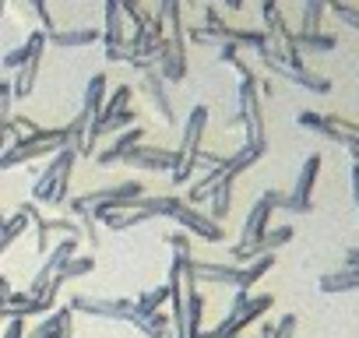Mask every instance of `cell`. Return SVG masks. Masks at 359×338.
<instances>
[{
    "mask_svg": "<svg viewBox=\"0 0 359 338\" xmlns=\"http://www.w3.org/2000/svg\"><path fill=\"white\" fill-rule=\"evenodd\" d=\"M67 144H71L67 127H39L36 134H18L4 151H0V169H15L22 162H36V158L57 155Z\"/></svg>",
    "mask_w": 359,
    "mask_h": 338,
    "instance_id": "6da1fadb",
    "label": "cell"
},
{
    "mask_svg": "<svg viewBox=\"0 0 359 338\" xmlns=\"http://www.w3.org/2000/svg\"><path fill=\"white\" fill-rule=\"evenodd\" d=\"M144 208L151 215H165V219L180 222V226H184V233H194V236H201L208 243H222V236H226L219 222H212L205 212L191 208L184 198H144Z\"/></svg>",
    "mask_w": 359,
    "mask_h": 338,
    "instance_id": "7a4b0ae2",
    "label": "cell"
},
{
    "mask_svg": "<svg viewBox=\"0 0 359 338\" xmlns=\"http://www.w3.org/2000/svg\"><path fill=\"white\" fill-rule=\"evenodd\" d=\"M240 113L233 116V123H243L247 130V141L243 144H257V148H268V130H264V113H261V92H257V78H240Z\"/></svg>",
    "mask_w": 359,
    "mask_h": 338,
    "instance_id": "3957f363",
    "label": "cell"
},
{
    "mask_svg": "<svg viewBox=\"0 0 359 338\" xmlns=\"http://www.w3.org/2000/svg\"><path fill=\"white\" fill-rule=\"evenodd\" d=\"M320 155L313 151V155H306V162L299 165V177H296V187H292V194H282V191H271V201H275V208H282V212H292V215H310L313 212V184H317V173H320Z\"/></svg>",
    "mask_w": 359,
    "mask_h": 338,
    "instance_id": "277c9868",
    "label": "cell"
},
{
    "mask_svg": "<svg viewBox=\"0 0 359 338\" xmlns=\"http://www.w3.org/2000/svg\"><path fill=\"white\" fill-rule=\"evenodd\" d=\"M102 102H106V74H92V81L85 85V95H81V113H74V120L67 123V134H71V148L74 151H81L92 120L102 113Z\"/></svg>",
    "mask_w": 359,
    "mask_h": 338,
    "instance_id": "5b68a950",
    "label": "cell"
},
{
    "mask_svg": "<svg viewBox=\"0 0 359 338\" xmlns=\"http://www.w3.org/2000/svg\"><path fill=\"white\" fill-rule=\"evenodd\" d=\"M25 46H29V60L15 71V81H11L15 99H25V95H32V92H36L39 67H43V50H46V32H29Z\"/></svg>",
    "mask_w": 359,
    "mask_h": 338,
    "instance_id": "8992f818",
    "label": "cell"
},
{
    "mask_svg": "<svg viewBox=\"0 0 359 338\" xmlns=\"http://www.w3.org/2000/svg\"><path fill=\"white\" fill-rule=\"evenodd\" d=\"M292 236H296L292 226H275V229H268L264 236H257V240H250V243H236V247L229 250V254H233V264L243 268V264H250V261H257V257H264V254H275V250L285 247Z\"/></svg>",
    "mask_w": 359,
    "mask_h": 338,
    "instance_id": "52a82bcc",
    "label": "cell"
},
{
    "mask_svg": "<svg viewBox=\"0 0 359 338\" xmlns=\"http://www.w3.org/2000/svg\"><path fill=\"white\" fill-rule=\"evenodd\" d=\"M71 310H81L88 317H106V320H123L130 324L134 320V299H106V296H71L67 303Z\"/></svg>",
    "mask_w": 359,
    "mask_h": 338,
    "instance_id": "ba28073f",
    "label": "cell"
},
{
    "mask_svg": "<svg viewBox=\"0 0 359 338\" xmlns=\"http://www.w3.org/2000/svg\"><path fill=\"white\" fill-rule=\"evenodd\" d=\"M74 162H78V151L67 144V148H60L57 155H53V162H46V169L39 173V180L32 184V205H46L50 201V191L57 187V180L64 177V173H74Z\"/></svg>",
    "mask_w": 359,
    "mask_h": 338,
    "instance_id": "9c48e42d",
    "label": "cell"
},
{
    "mask_svg": "<svg viewBox=\"0 0 359 338\" xmlns=\"http://www.w3.org/2000/svg\"><path fill=\"white\" fill-rule=\"evenodd\" d=\"M155 71L162 74L165 85L187 78V36H165V43L155 57Z\"/></svg>",
    "mask_w": 359,
    "mask_h": 338,
    "instance_id": "30bf717a",
    "label": "cell"
},
{
    "mask_svg": "<svg viewBox=\"0 0 359 338\" xmlns=\"http://www.w3.org/2000/svg\"><path fill=\"white\" fill-rule=\"evenodd\" d=\"M123 165H134V169H151V173H172L176 169V151L172 148H155V144H134L130 151H123V158H120Z\"/></svg>",
    "mask_w": 359,
    "mask_h": 338,
    "instance_id": "8fae6325",
    "label": "cell"
},
{
    "mask_svg": "<svg viewBox=\"0 0 359 338\" xmlns=\"http://www.w3.org/2000/svg\"><path fill=\"white\" fill-rule=\"evenodd\" d=\"M271 215H275V201H271V191H264V194L254 201V208L247 212V222H243V229H240V243H250V240L264 236V233L271 229Z\"/></svg>",
    "mask_w": 359,
    "mask_h": 338,
    "instance_id": "7c38bea8",
    "label": "cell"
},
{
    "mask_svg": "<svg viewBox=\"0 0 359 338\" xmlns=\"http://www.w3.org/2000/svg\"><path fill=\"white\" fill-rule=\"evenodd\" d=\"M123 11L116 0H106L102 4V43L106 50H127V29H123Z\"/></svg>",
    "mask_w": 359,
    "mask_h": 338,
    "instance_id": "4fadbf2b",
    "label": "cell"
},
{
    "mask_svg": "<svg viewBox=\"0 0 359 338\" xmlns=\"http://www.w3.org/2000/svg\"><path fill=\"white\" fill-rule=\"evenodd\" d=\"M187 271H191L198 282H215V285H236V282H240V268H236V264H215V261H198V257H191V261H187Z\"/></svg>",
    "mask_w": 359,
    "mask_h": 338,
    "instance_id": "5bb4252c",
    "label": "cell"
},
{
    "mask_svg": "<svg viewBox=\"0 0 359 338\" xmlns=\"http://www.w3.org/2000/svg\"><path fill=\"white\" fill-rule=\"evenodd\" d=\"M205 127H208V106H194L187 123H184V137H180V151L176 158H184V155H194L205 141Z\"/></svg>",
    "mask_w": 359,
    "mask_h": 338,
    "instance_id": "9a60e30c",
    "label": "cell"
},
{
    "mask_svg": "<svg viewBox=\"0 0 359 338\" xmlns=\"http://www.w3.org/2000/svg\"><path fill=\"white\" fill-rule=\"evenodd\" d=\"M141 92L151 99V106H155V113L165 120V123H172V102H169V92H165V81H162V74L151 67V71H144V78H141Z\"/></svg>",
    "mask_w": 359,
    "mask_h": 338,
    "instance_id": "2e32d148",
    "label": "cell"
},
{
    "mask_svg": "<svg viewBox=\"0 0 359 338\" xmlns=\"http://www.w3.org/2000/svg\"><path fill=\"white\" fill-rule=\"evenodd\" d=\"M141 141H144V127H127V130L116 134V141H113L109 148L95 151V162H99V165H113V162L123 158V151H130V148L141 144Z\"/></svg>",
    "mask_w": 359,
    "mask_h": 338,
    "instance_id": "e0dca14e",
    "label": "cell"
},
{
    "mask_svg": "<svg viewBox=\"0 0 359 338\" xmlns=\"http://www.w3.org/2000/svg\"><path fill=\"white\" fill-rule=\"evenodd\" d=\"M233 184L236 180H229V177H222L212 191H208V219L212 222H226V215H229V208H233Z\"/></svg>",
    "mask_w": 359,
    "mask_h": 338,
    "instance_id": "ac0fdd59",
    "label": "cell"
},
{
    "mask_svg": "<svg viewBox=\"0 0 359 338\" xmlns=\"http://www.w3.org/2000/svg\"><path fill=\"white\" fill-rule=\"evenodd\" d=\"M99 39H102V32H99V29H57V32H50V36H46V43H53L57 50L92 46V43H99Z\"/></svg>",
    "mask_w": 359,
    "mask_h": 338,
    "instance_id": "d6986e66",
    "label": "cell"
},
{
    "mask_svg": "<svg viewBox=\"0 0 359 338\" xmlns=\"http://www.w3.org/2000/svg\"><path fill=\"white\" fill-rule=\"evenodd\" d=\"M296 123H299L303 130H313V134H320V137H327V141H334V144H345V137L338 134V127L331 123V116H327V113H313V109H299V113H296Z\"/></svg>",
    "mask_w": 359,
    "mask_h": 338,
    "instance_id": "ffe728a7",
    "label": "cell"
},
{
    "mask_svg": "<svg viewBox=\"0 0 359 338\" xmlns=\"http://www.w3.org/2000/svg\"><path fill=\"white\" fill-rule=\"evenodd\" d=\"M264 151H268V148H257V144H240V151L226 155V162H222L226 177H229V180H236L240 173H247L250 165H257V162H261V155H264Z\"/></svg>",
    "mask_w": 359,
    "mask_h": 338,
    "instance_id": "44dd1931",
    "label": "cell"
},
{
    "mask_svg": "<svg viewBox=\"0 0 359 338\" xmlns=\"http://www.w3.org/2000/svg\"><path fill=\"white\" fill-rule=\"evenodd\" d=\"M155 215L151 212H144V208H130V212H106V215H99V222L109 229V233H127V229H134V226H141V222H151Z\"/></svg>",
    "mask_w": 359,
    "mask_h": 338,
    "instance_id": "7402d4cb",
    "label": "cell"
},
{
    "mask_svg": "<svg viewBox=\"0 0 359 338\" xmlns=\"http://www.w3.org/2000/svg\"><path fill=\"white\" fill-rule=\"evenodd\" d=\"M67 208H71V215L78 219V229H81V240L88 243V247H99L102 243V233H99V222H95V215L81 205V198H71L67 201Z\"/></svg>",
    "mask_w": 359,
    "mask_h": 338,
    "instance_id": "603a6c76",
    "label": "cell"
},
{
    "mask_svg": "<svg viewBox=\"0 0 359 338\" xmlns=\"http://www.w3.org/2000/svg\"><path fill=\"white\" fill-rule=\"evenodd\" d=\"M292 46H296L299 57L303 53H331L338 46V39L327 36V32H292Z\"/></svg>",
    "mask_w": 359,
    "mask_h": 338,
    "instance_id": "cb8c5ba5",
    "label": "cell"
},
{
    "mask_svg": "<svg viewBox=\"0 0 359 338\" xmlns=\"http://www.w3.org/2000/svg\"><path fill=\"white\" fill-rule=\"evenodd\" d=\"M320 292H355L359 289V268H341V271H327L320 275Z\"/></svg>",
    "mask_w": 359,
    "mask_h": 338,
    "instance_id": "d4e9b609",
    "label": "cell"
},
{
    "mask_svg": "<svg viewBox=\"0 0 359 338\" xmlns=\"http://www.w3.org/2000/svg\"><path fill=\"white\" fill-rule=\"evenodd\" d=\"M162 303H169V289H165V285H155V289L141 292V296L134 299V320H137V317H151V313H158ZM134 320H130V324H134Z\"/></svg>",
    "mask_w": 359,
    "mask_h": 338,
    "instance_id": "484cf974",
    "label": "cell"
},
{
    "mask_svg": "<svg viewBox=\"0 0 359 338\" xmlns=\"http://www.w3.org/2000/svg\"><path fill=\"white\" fill-rule=\"evenodd\" d=\"M25 229H29V215H25L22 208H18L11 219H4V226H0V257H4V254L18 243V236H22Z\"/></svg>",
    "mask_w": 359,
    "mask_h": 338,
    "instance_id": "4316f807",
    "label": "cell"
},
{
    "mask_svg": "<svg viewBox=\"0 0 359 338\" xmlns=\"http://www.w3.org/2000/svg\"><path fill=\"white\" fill-rule=\"evenodd\" d=\"M271 268H275V254H264V257H257V261L243 264V268H240V282H236V289L250 292V285H254V282H261Z\"/></svg>",
    "mask_w": 359,
    "mask_h": 338,
    "instance_id": "83f0119b",
    "label": "cell"
},
{
    "mask_svg": "<svg viewBox=\"0 0 359 338\" xmlns=\"http://www.w3.org/2000/svg\"><path fill=\"white\" fill-rule=\"evenodd\" d=\"M275 306V296H268V292H261V296H250L247 303H243V310H240V331L243 327H250L254 320H261L268 310Z\"/></svg>",
    "mask_w": 359,
    "mask_h": 338,
    "instance_id": "f1b7e54d",
    "label": "cell"
},
{
    "mask_svg": "<svg viewBox=\"0 0 359 338\" xmlns=\"http://www.w3.org/2000/svg\"><path fill=\"white\" fill-rule=\"evenodd\" d=\"M134 327H137L144 338H169V331H172V324H169V317H165L162 310L151 313V317H137Z\"/></svg>",
    "mask_w": 359,
    "mask_h": 338,
    "instance_id": "f546056e",
    "label": "cell"
},
{
    "mask_svg": "<svg viewBox=\"0 0 359 338\" xmlns=\"http://www.w3.org/2000/svg\"><path fill=\"white\" fill-rule=\"evenodd\" d=\"M88 271H95V257L92 254H74L64 268H60V282H74V278H81V275H88Z\"/></svg>",
    "mask_w": 359,
    "mask_h": 338,
    "instance_id": "4dcf8cb0",
    "label": "cell"
},
{
    "mask_svg": "<svg viewBox=\"0 0 359 338\" xmlns=\"http://www.w3.org/2000/svg\"><path fill=\"white\" fill-rule=\"evenodd\" d=\"M324 11H327V0H306V4H303V29L299 32H320Z\"/></svg>",
    "mask_w": 359,
    "mask_h": 338,
    "instance_id": "1f68e13d",
    "label": "cell"
},
{
    "mask_svg": "<svg viewBox=\"0 0 359 338\" xmlns=\"http://www.w3.org/2000/svg\"><path fill=\"white\" fill-rule=\"evenodd\" d=\"M130 99H134V88H130V85L113 88V92L106 95V102H102V113H99V116H113V113L127 109V106H130Z\"/></svg>",
    "mask_w": 359,
    "mask_h": 338,
    "instance_id": "d6a6232c",
    "label": "cell"
},
{
    "mask_svg": "<svg viewBox=\"0 0 359 338\" xmlns=\"http://www.w3.org/2000/svg\"><path fill=\"white\" fill-rule=\"evenodd\" d=\"M327 11H331L338 22H345L348 29L359 32V8H348V4H341V0H327Z\"/></svg>",
    "mask_w": 359,
    "mask_h": 338,
    "instance_id": "836d02e7",
    "label": "cell"
},
{
    "mask_svg": "<svg viewBox=\"0 0 359 338\" xmlns=\"http://www.w3.org/2000/svg\"><path fill=\"white\" fill-rule=\"evenodd\" d=\"M116 4H120L123 18H127V22H134L137 29H144V25L151 22V15H144V8L137 4V0H116Z\"/></svg>",
    "mask_w": 359,
    "mask_h": 338,
    "instance_id": "e575fe53",
    "label": "cell"
},
{
    "mask_svg": "<svg viewBox=\"0 0 359 338\" xmlns=\"http://www.w3.org/2000/svg\"><path fill=\"white\" fill-rule=\"evenodd\" d=\"M25 317H8L4 327H0V338H25Z\"/></svg>",
    "mask_w": 359,
    "mask_h": 338,
    "instance_id": "d590c367",
    "label": "cell"
},
{
    "mask_svg": "<svg viewBox=\"0 0 359 338\" xmlns=\"http://www.w3.org/2000/svg\"><path fill=\"white\" fill-rule=\"evenodd\" d=\"M11 102H15L11 81H0V123H4V120H11Z\"/></svg>",
    "mask_w": 359,
    "mask_h": 338,
    "instance_id": "8d00e7d4",
    "label": "cell"
},
{
    "mask_svg": "<svg viewBox=\"0 0 359 338\" xmlns=\"http://www.w3.org/2000/svg\"><path fill=\"white\" fill-rule=\"evenodd\" d=\"M296 313H282V320L275 324V338H292L296 334Z\"/></svg>",
    "mask_w": 359,
    "mask_h": 338,
    "instance_id": "74e56055",
    "label": "cell"
},
{
    "mask_svg": "<svg viewBox=\"0 0 359 338\" xmlns=\"http://www.w3.org/2000/svg\"><path fill=\"white\" fill-rule=\"evenodd\" d=\"M25 60H29V46H15V50L4 57V67H8V71H18Z\"/></svg>",
    "mask_w": 359,
    "mask_h": 338,
    "instance_id": "f35d334b",
    "label": "cell"
},
{
    "mask_svg": "<svg viewBox=\"0 0 359 338\" xmlns=\"http://www.w3.org/2000/svg\"><path fill=\"white\" fill-rule=\"evenodd\" d=\"M165 243H169L176 254H191V240H187V233H165Z\"/></svg>",
    "mask_w": 359,
    "mask_h": 338,
    "instance_id": "ab89813d",
    "label": "cell"
},
{
    "mask_svg": "<svg viewBox=\"0 0 359 338\" xmlns=\"http://www.w3.org/2000/svg\"><path fill=\"white\" fill-rule=\"evenodd\" d=\"M180 8H184V0H158V22H165V18H172V15H180Z\"/></svg>",
    "mask_w": 359,
    "mask_h": 338,
    "instance_id": "60d3db41",
    "label": "cell"
},
{
    "mask_svg": "<svg viewBox=\"0 0 359 338\" xmlns=\"http://www.w3.org/2000/svg\"><path fill=\"white\" fill-rule=\"evenodd\" d=\"M352 201H355V222H359V162L352 158Z\"/></svg>",
    "mask_w": 359,
    "mask_h": 338,
    "instance_id": "b9f144b4",
    "label": "cell"
},
{
    "mask_svg": "<svg viewBox=\"0 0 359 338\" xmlns=\"http://www.w3.org/2000/svg\"><path fill=\"white\" fill-rule=\"evenodd\" d=\"M11 292H15V289H11V278H8V275H0V299H8Z\"/></svg>",
    "mask_w": 359,
    "mask_h": 338,
    "instance_id": "7bdbcfd3",
    "label": "cell"
},
{
    "mask_svg": "<svg viewBox=\"0 0 359 338\" xmlns=\"http://www.w3.org/2000/svg\"><path fill=\"white\" fill-rule=\"evenodd\" d=\"M261 338H275V324H271V320L261 324Z\"/></svg>",
    "mask_w": 359,
    "mask_h": 338,
    "instance_id": "ee69618b",
    "label": "cell"
},
{
    "mask_svg": "<svg viewBox=\"0 0 359 338\" xmlns=\"http://www.w3.org/2000/svg\"><path fill=\"white\" fill-rule=\"evenodd\" d=\"M222 4H226V8H233V11H240V8H243V0H222Z\"/></svg>",
    "mask_w": 359,
    "mask_h": 338,
    "instance_id": "f6af8a7d",
    "label": "cell"
},
{
    "mask_svg": "<svg viewBox=\"0 0 359 338\" xmlns=\"http://www.w3.org/2000/svg\"><path fill=\"white\" fill-rule=\"evenodd\" d=\"M4 8H8V0H0V15H4Z\"/></svg>",
    "mask_w": 359,
    "mask_h": 338,
    "instance_id": "bcb514c9",
    "label": "cell"
}]
</instances>
